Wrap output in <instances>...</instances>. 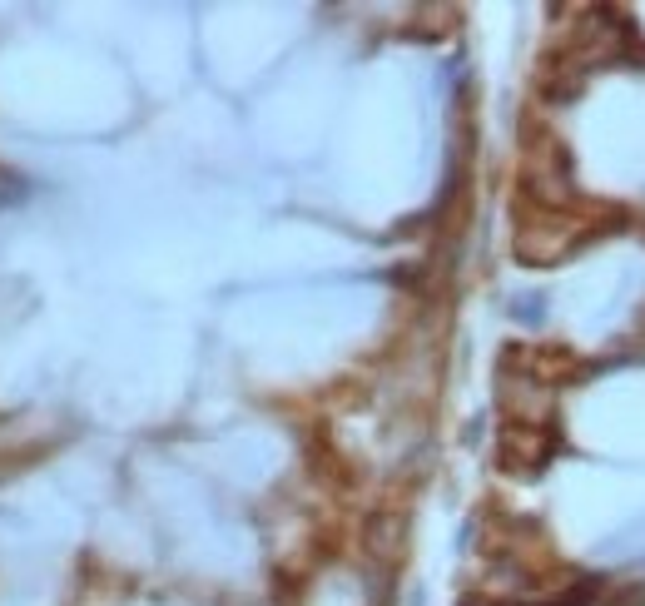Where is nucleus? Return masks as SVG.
Returning <instances> with one entry per match:
<instances>
[]
</instances>
